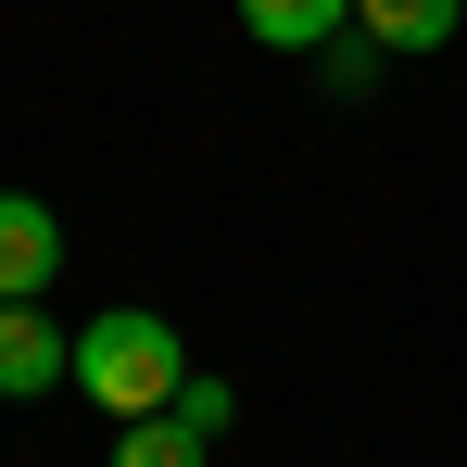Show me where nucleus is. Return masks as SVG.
<instances>
[{
  "instance_id": "obj_3",
  "label": "nucleus",
  "mask_w": 467,
  "mask_h": 467,
  "mask_svg": "<svg viewBox=\"0 0 467 467\" xmlns=\"http://www.w3.org/2000/svg\"><path fill=\"white\" fill-rule=\"evenodd\" d=\"M64 379H77V328H51V304H0V404H38Z\"/></svg>"
},
{
  "instance_id": "obj_5",
  "label": "nucleus",
  "mask_w": 467,
  "mask_h": 467,
  "mask_svg": "<svg viewBox=\"0 0 467 467\" xmlns=\"http://www.w3.org/2000/svg\"><path fill=\"white\" fill-rule=\"evenodd\" d=\"M101 467H215V442L164 404V417H114V455H101Z\"/></svg>"
},
{
  "instance_id": "obj_7",
  "label": "nucleus",
  "mask_w": 467,
  "mask_h": 467,
  "mask_svg": "<svg viewBox=\"0 0 467 467\" xmlns=\"http://www.w3.org/2000/svg\"><path fill=\"white\" fill-rule=\"evenodd\" d=\"M304 64H316V88H328V101H379V64H391V51L367 38V26H341V38H316Z\"/></svg>"
},
{
  "instance_id": "obj_4",
  "label": "nucleus",
  "mask_w": 467,
  "mask_h": 467,
  "mask_svg": "<svg viewBox=\"0 0 467 467\" xmlns=\"http://www.w3.org/2000/svg\"><path fill=\"white\" fill-rule=\"evenodd\" d=\"M354 26H367L391 64H404V51H442V38H455V26H467V0H354Z\"/></svg>"
},
{
  "instance_id": "obj_1",
  "label": "nucleus",
  "mask_w": 467,
  "mask_h": 467,
  "mask_svg": "<svg viewBox=\"0 0 467 467\" xmlns=\"http://www.w3.org/2000/svg\"><path fill=\"white\" fill-rule=\"evenodd\" d=\"M177 379H190V341H177L152 304H114V316L77 328V391L101 404V417H164Z\"/></svg>"
},
{
  "instance_id": "obj_2",
  "label": "nucleus",
  "mask_w": 467,
  "mask_h": 467,
  "mask_svg": "<svg viewBox=\"0 0 467 467\" xmlns=\"http://www.w3.org/2000/svg\"><path fill=\"white\" fill-rule=\"evenodd\" d=\"M64 278V215L38 190H0V304H51Z\"/></svg>"
},
{
  "instance_id": "obj_6",
  "label": "nucleus",
  "mask_w": 467,
  "mask_h": 467,
  "mask_svg": "<svg viewBox=\"0 0 467 467\" xmlns=\"http://www.w3.org/2000/svg\"><path fill=\"white\" fill-rule=\"evenodd\" d=\"M240 26H253L265 51H316V38L354 26V0H240Z\"/></svg>"
},
{
  "instance_id": "obj_8",
  "label": "nucleus",
  "mask_w": 467,
  "mask_h": 467,
  "mask_svg": "<svg viewBox=\"0 0 467 467\" xmlns=\"http://www.w3.org/2000/svg\"><path fill=\"white\" fill-rule=\"evenodd\" d=\"M177 417H190V430L215 442V430H228V417H240V391H228V379H202V367H190V379H177Z\"/></svg>"
}]
</instances>
